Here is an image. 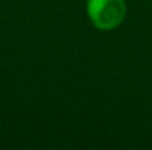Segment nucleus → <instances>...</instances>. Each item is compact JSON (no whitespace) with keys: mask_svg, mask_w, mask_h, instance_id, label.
I'll return each mask as SVG.
<instances>
[{"mask_svg":"<svg viewBox=\"0 0 152 150\" xmlns=\"http://www.w3.org/2000/svg\"><path fill=\"white\" fill-rule=\"evenodd\" d=\"M86 13L95 28L111 31L123 24L127 13V4L126 0H87Z\"/></svg>","mask_w":152,"mask_h":150,"instance_id":"f257e3e1","label":"nucleus"}]
</instances>
